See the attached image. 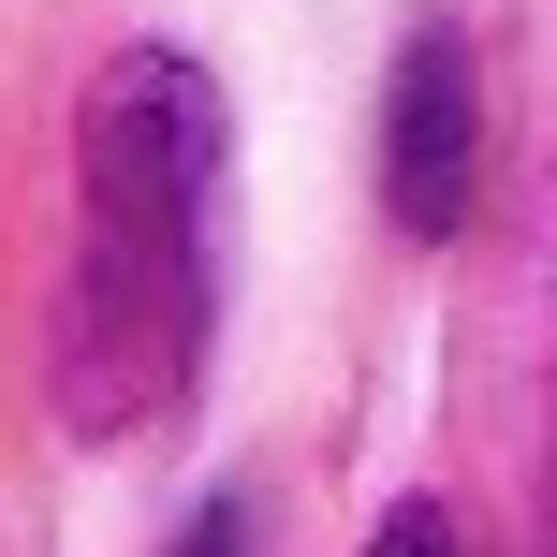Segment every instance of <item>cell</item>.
Returning <instances> with one entry per match:
<instances>
[{
    "instance_id": "cell-1",
    "label": "cell",
    "mask_w": 557,
    "mask_h": 557,
    "mask_svg": "<svg viewBox=\"0 0 557 557\" xmlns=\"http://www.w3.org/2000/svg\"><path fill=\"white\" fill-rule=\"evenodd\" d=\"M88 264H74V352H59V396L74 425H133L176 396L206 323V176H221V88L176 45L103 59L88 88Z\"/></svg>"
},
{
    "instance_id": "cell-2",
    "label": "cell",
    "mask_w": 557,
    "mask_h": 557,
    "mask_svg": "<svg viewBox=\"0 0 557 557\" xmlns=\"http://www.w3.org/2000/svg\"><path fill=\"white\" fill-rule=\"evenodd\" d=\"M470 176H484V74H470L455 29H411V59L382 88V206H396V235H455L470 221Z\"/></svg>"
},
{
    "instance_id": "cell-3",
    "label": "cell",
    "mask_w": 557,
    "mask_h": 557,
    "mask_svg": "<svg viewBox=\"0 0 557 557\" xmlns=\"http://www.w3.org/2000/svg\"><path fill=\"white\" fill-rule=\"evenodd\" d=\"M367 557H455V513H441V499H396V513H382V543H367Z\"/></svg>"
},
{
    "instance_id": "cell-4",
    "label": "cell",
    "mask_w": 557,
    "mask_h": 557,
    "mask_svg": "<svg viewBox=\"0 0 557 557\" xmlns=\"http://www.w3.org/2000/svg\"><path fill=\"white\" fill-rule=\"evenodd\" d=\"M176 557H235V513H206V529H191V543H176Z\"/></svg>"
}]
</instances>
